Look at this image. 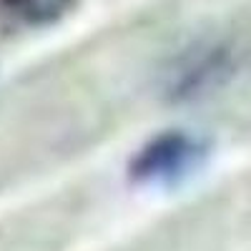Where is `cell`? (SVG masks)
Listing matches in <instances>:
<instances>
[{
    "label": "cell",
    "instance_id": "obj_1",
    "mask_svg": "<svg viewBox=\"0 0 251 251\" xmlns=\"http://www.w3.org/2000/svg\"><path fill=\"white\" fill-rule=\"evenodd\" d=\"M206 138L191 131H161L149 138L128 161V178L143 186H166L186 178L203 163Z\"/></svg>",
    "mask_w": 251,
    "mask_h": 251
},
{
    "label": "cell",
    "instance_id": "obj_2",
    "mask_svg": "<svg viewBox=\"0 0 251 251\" xmlns=\"http://www.w3.org/2000/svg\"><path fill=\"white\" fill-rule=\"evenodd\" d=\"M236 58L226 43H199L183 50L166 71L163 93L174 103L196 100L214 93L234 75Z\"/></svg>",
    "mask_w": 251,
    "mask_h": 251
},
{
    "label": "cell",
    "instance_id": "obj_3",
    "mask_svg": "<svg viewBox=\"0 0 251 251\" xmlns=\"http://www.w3.org/2000/svg\"><path fill=\"white\" fill-rule=\"evenodd\" d=\"M78 0H0V23L15 30H40L68 18Z\"/></svg>",
    "mask_w": 251,
    "mask_h": 251
}]
</instances>
